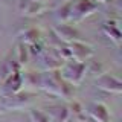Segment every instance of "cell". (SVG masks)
I'll list each match as a JSON object with an SVG mask.
<instances>
[{"instance_id":"obj_1","label":"cell","mask_w":122,"mask_h":122,"mask_svg":"<svg viewBox=\"0 0 122 122\" xmlns=\"http://www.w3.org/2000/svg\"><path fill=\"white\" fill-rule=\"evenodd\" d=\"M86 63H81V61H75V60H67L66 64H63V72H60L61 78L64 81H67L72 86H78L79 82L82 81L84 75H86Z\"/></svg>"},{"instance_id":"obj_2","label":"cell","mask_w":122,"mask_h":122,"mask_svg":"<svg viewBox=\"0 0 122 122\" xmlns=\"http://www.w3.org/2000/svg\"><path fill=\"white\" fill-rule=\"evenodd\" d=\"M96 9H98V2H95V0H76L72 5L70 20L79 21L82 18H86L87 15L93 14Z\"/></svg>"},{"instance_id":"obj_3","label":"cell","mask_w":122,"mask_h":122,"mask_svg":"<svg viewBox=\"0 0 122 122\" xmlns=\"http://www.w3.org/2000/svg\"><path fill=\"white\" fill-rule=\"evenodd\" d=\"M53 32H55V35L58 37V40L61 43H72V41H79L82 40L81 38V34L76 30L73 26L70 25H66V23H61V25L55 26L53 28Z\"/></svg>"},{"instance_id":"obj_4","label":"cell","mask_w":122,"mask_h":122,"mask_svg":"<svg viewBox=\"0 0 122 122\" xmlns=\"http://www.w3.org/2000/svg\"><path fill=\"white\" fill-rule=\"evenodd\" d=\"M69 49H70V55H72V60L75 61H86L87 58H90L92 55L95 53V51L90 47L89 44H86L82 40L79 41H72V43H67Z\"/></svg>"},{"instance_id":"obj_5","label":"cell","mask_w":122,"mask_h":122,"mask_svg":"<svg viewBox=\"0 0 122 122\" xmlns=\"http://www.w3.org/2000/svg\"><path fill=\"white\" fill-rule=\"evenodd\" d=\"M32 93H21V92H17V93L12 95H6L5 99H3V108H20V107L28 105L30 101H32Z\"/></svg>"},{"instance_id":"obj_6","label":"cell","mask_w":122,"mask_h":122,"mask_svg":"<svg viewBox=\"0 0 122 122\" xmlns=\"http://www.w3.org/2000/svg\"><path fill=\"white\" fill-rule=\"evenodd\" d=\"M96 84H98L99 89L110 92V93H121L122 92V81L113 75H108V73L99 75L96 78Z\"/></svg>"},{"instance_id":"obj_7","label":"cell","mask_w":122,"mask_h":122,"mask_svg":"<svg viewBox=\"0 0 122 122\" xmlns=\"http://www.w3.org/2000/svg\"><path fill=\"white\" fill-rule=\"evenodd\" d=\"M21 86H23V75L20 72V67L15 69L6 79H3V92L6 95H12V93L20 92Z\"/></svg>"},{"instance_id":"obj_8","label":"cell","mask_w":122,"mask_h":122,"mask_svg":"<svg viewBox=\"0 0 122 122\" xmlns=\"http://www.w3.org/2000/svg\"><path fill=\"white\" fill-rule=\"evenodd\" d=\"M41 64H43L44 70H60L64 64V60L55 53H44L41 58Z\"/></svg>"},{"instance_id":"obj_9","label":"cell","mask_w":122,"mask_h":122,"mask_svg":"<svg viewBox=\"0 0 122 122\" xmlns=\"http://www.w3.org/2000/svg\"><path fill=\"white\" fill-rule=\"evenodd\" d=\"M89 114L96 122H110V113L104 104H93L89 108Z\"/></svg>"},{"instance_id":"obj_10","label":"cell","mask_w":122,"mask_h":122,"mask_svg":"<svg viewBox=\"0 0 122 122\" xmlns=\"http://www.w3.org/2000/svg\"><path fill=\"white\" fill-rule=\"evenodd\" d=\"M69 108L64 105H53L49 108L51 122H67L69 121Z\"/></svg>"},{"instance_id":"obj_11","label":"cell","mask_w":122,"mask_h":122,"mask_svg":"<svg viewBox=\"0 0 122 122\" xmlns=\"http://www.w3.org/2000/svg\"><path fill=\"white\" fill-rule=\"evenodd\" d=\"M102 30L108 35V38H112L116 44L121 43V38H122V34H121V29L117 26V21L114 20H110V21H105L104 26H102Z\"/></svg>"},{"instance_id":"obj_12","label":"cell","mask_w":122,"mask_h":122,"mask_svg":"<svg viewBox=\"0 0 122 122\" xmlns=\"http://www.w3.org/2000/svg\"><path fill=\"white\" fill-rule=\"evenodd\" d=\"M72 5H73V0H70V2L66 3V5H63L61 8H58V11L55 12V18H56L60 23H67V21H70Z\"/></svg>"},{"instance_id":"obj_13","label":"cell","mask_w":122,"mask_h":122,"mask_svg":"<svg viewBox=\"0 0 122 122\" xmlns=\"http://www.w3.org/2000/svg\"><path fill=\"white\" fill-rule=\"evenodd\" d=\"M40 35H41V34H40V30H38V29H34V28L26 29L25 34H23V41H21V43H25L26 46L38 43V41H40Z\"/></svg>"},{"instance_id":"obj_14","label":"cell","mask_w":122,"mask_h":122,"mask_svg":"<svg viewBox=\"0 0 122 122\" xmlns=\"http://www.w3.org/2000/svg\"><path fill=\"white\" fill-rule=\"evenodd\" d=\"M23 82H26L28 86L41 89V73L37 75V72H29V73H25V75H23Z\"/></svg>"},{"instance_id":"obj_15","label":"cell","mask_w":122,"mask_h":122,"mask_svg":"<svg viewBox=\"0 0 122 122\" xmlns=\"http://www.w3.org/2000/svg\"><path fill=\"white\" fill-rule=\"evenodd\" d=\"M30 119H32V122H51L49 114L44 112H40V110H32L30 112Z\"/></svg>"},{"instance_id":"obj_16","label":"cell","mask_w":122,"mask_h":122,"mask_svg":"<svg viewBox=\"0 0 122 122\" xmlns=\"http://www.w3.org/2000/svg\"><path fill=\"white\" fill-rule=\"evenodd\" d=\"M17 63L23 66V64L28 63V47H26L25 43L18 44V56H17Z\"/></svg>"},{"instance_id":"obj_17","label":"cell","mask_w":122,"mask_h":122,"mask_svg":"<svg viewBox=\"0 0 122 122\" xmlns=\"http://www.w3.org/2000/svg\"><path fill=\"white\" fill-rule=\"evenodd\" d=\"M29 52L32 53V55H40L41 52V44L40 43H34V44H30V49H29Z\"/></svg>"},{"instance_id":"obj_18","label":"cell","mask_w":122,"mask_h":122,"mask_svg":"<svg viewBox=\"0 0 122 122\" xmlns=\"http://www.w3.org/2000/svg\"><path fill=\"white\" fill-rule=\"evenodd\" d=\"M3 112H5V108H3V107H2V104H0V113H3Z\"/></svg>"},{"instance_id":"obj_19","label":"cell","mask_w":122,"mask_h":122,"mask_svg":"<svg viewBox=\"0 0 122 122\" xmlns=\"http://www.w3.org/2000/svg\"><path fill=\"white\" fill-rule=\"evenodd\" d=\"M95 2H105V0H95Z\"/></svg>"},{"instance_id":"obj_20","label":"cell","mask_w":122,"mask_h":122,"mask_svg":"<svg viewBox=\"0 0 122 122\" xmlns=\"http://www.w3.org/2000/svg\"><path fill=\"white\" fill-rule=\"evenodd\" d=\"M40 2H41V0H40Z\"/></svg>"}]
</instances>
